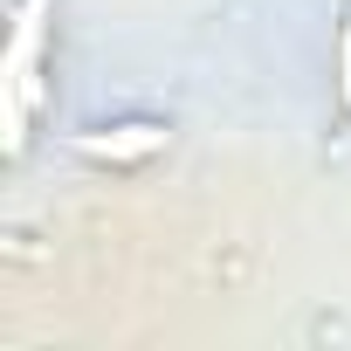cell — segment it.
<instances>
[{"mask_svg":"<svg viewBox=\"0 0 351 351\" xmlns=\"http://www.w3.org/2000/svg\"><path fill=\"white\" fill-rule=\"evenodd\" d=\"M165 145V124H117V131H83L76 138V152L83 158H104V165H138V158H152Z\"/></svg>","mask_w":351,"mask_h":351,"instance_id":"cell-2","label":"cell"},{"mask_svg":"<svg viewBox=\"0 0 351 351\" xmlns=\"http://www.w3.org/2000/svg\"><path fill=\"white\" fill-rule=\"evenodd\" d=\"M42 21H49V0H21V8H14L8 62H0V131H8V152H21V138H28V110H35V97H42V83H35Z\"/></svg>","mask_w":351,"mask_h":351,"instance_id":"cell-1","label":"cell"},{"mask_svg":"<svg viewBox=\"0 0 351 351\" xmlns=\"http://www.w3.org/2000/svg\"><path fill=\"white\" fill-rule=\"evenodd\" d=\"M337 97L351 110V8H344V28H337Z\"/></svg>","mask_w":351,"mask_h":351,"instance_id":"cell-3","label":"cell"}]
</instances>
